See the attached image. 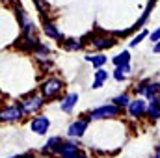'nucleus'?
I'll use <instances>...</instances> for the list:
<instances>
[{
	"mask_svg": "<svg viewBox=\"0 0 160 158\" xmlns=\"http://www.w3.org/2000/svg\"><path fill=\"white\" fill-rule=\"evenodd\" d=\"M134 93L136 97H143L145 101H151L155 97H160V82L151 78H142L136 82L134 86Z\"/></svg>",
	"mask_w": 160,
	"mask_h": 158,
	"instance_id": "nucleus-1",
	"label": "nucleus"
},
{
	"mask_svg": "<svg viewBox=\"0 0 160 158\" xmlns=\"http://www.w3.org/2000/svg\"><path fill=\"white\" fill-rule=\"evenodd\" d=\"M123 116V110L118 108L114 102H108V104H101L93 110L88 112V119L89 121H101V119H116Z\"/></svg>",
	"mask_w": 160,
	"mask_h": 158,
	"instance_id": "nucleus-2",
	"label": "nucleus"
},
{
	"mask_svg": "<svg viewBox=\"0 0 160 158\" xmlns=\"http://www.w3.org/2000/svg\"><path fill=\"white\" fill-rule=\"evenodd\" d=\"M63 80L58 78V77H47L45 80H41L39 84V93L45 97V101H48V99H54V97H58L60 93H62V89H63Z\"/></svg>",
	"mask_w": 160,
	"mask_h": 158,
	"instance_id": "nucleus-3",
	"label": "nucleus"
},
{
	"mask_svg": "<svg viewBox=\"0 0 160 158\" xmlns=\"http://www.w3.org/2000/svg\"><path fill=\"white\" fill-rule=\"evenodd\" d=\"M19 102H21L24 114L28 116V114H38L41 108L45 106L47 101H45V97H43L41 93H28V95H24Z\"/></svg>",
	"mask_w": 160,
	"mask_h": 158,
	"instance_id": "nucleus-4",
	"label": "nucleus"
},
{
	"mask_svg": "<svg viewBox=\"0 0 160 158\" xmlns=\"http://www.w3.org/2000/svg\"><path fill=\"white\" fill-rule=\"evenodd\" d=\"M125 114L130 119H143L147 117V101L143 97H134L128 104V108L125 110Z\"/></svg>",
	"mask_w": 160,
	"mask_h": 158,
	"instance_id": "nucleus-5",
	"label": "nucleus"
},
{
	"mask_svg": "<svg viewBox=\"0 0 160 158\" xmlns=\"http://www.w3.org/2000/svg\"><path fill=\"white\" fill-rule=\"evenodd\" d=\"M118 45V37L114 34H106V32H101V34H95L91 36V47L99 52H104L112 47Z\"/></svg>",
	"mask_w": 160,
	"mask_h": 158,
	"instance_id": "nucleus-6",
	"label": "nucleus"
},
{
	"mask_svg": "<svg viewBox=\"0 0 160 158\" xmlns=\"http://www.w3.org/2000/svg\"><path fill=\"white\" fill-rule=\"evenodd\" d=\"M15 11H17V22L21 26V32L22 34H36V24H34L32 17L19 2H15Z\"/></svg>",
	"mask_w": 160,
	"mask_h": 158,
	"instance_id": "nucleus-7",
	"label": "nucleus"
},
{
	"mask_svg": "<svg viewBox=\"0 0 160 158\" xmlns=\"http://www.w3.org/2000/svg\"><path fill=\"white\" fill-rule=\"evenodd\" d=\"M24 116H26V114H24V110H22L21 102H13V104H9V106L0 108V121H4V123L21 121Z\"/></svg>",
	"mask_w": 160,
	"mask_h": 158,
	"instance_id": "nucleus-8",
	"label": "nucleus"
},
{
	"mask_svg": "<svg viewBox=\"0 0 160 158\" xmlns=\"http://www.w3.org/2000/svg\"><path fill=\"white\" fill-rule=\"evenodd\" d=\"M88 126H89V119L88 117L75 119V121L67 126V138H69V140H80V138L86 134Z\"/></svg>",
	"mask_w": 160,
	"mask_h": 158,
	"instance_id": "nucleus-9",
	"label": "nucleus"
},
{
	"mask_svg": "<svg viewBox=\"0 0 160 158\" xmlns=\"http://www.w3.org/2000/svg\"><path fill=\"white\" fill-rule=\"evenodd\" d=\"M58 156L60 158H88V155L80 151L77 140H65V143H63V147H62Z\"/></svg>",
	"mask_w": 160,
	"mask_h": 158,
	"instance_id": "nucleus-10",
	"label": "nucleus"
},
{
	"mask_svg": "<svg viewBox=\"0 0 160 158\" xmlns=\"http://www.w3.org/2000/svg\"><path fill=\"white\" fill-rule=\"evenodd\" d=\"M28 126H30V130L34 132V134H38V136H45L47 132H48V128H50V119L48 116H36V117H32V121L28 123Z\"/></svg>",
	"mask_w": 160,
	"mask_h": 158,
	"instance_id": "nucleus-11",
	"label": "nucleus"
},
{
	"mask_svg": "<svg viewBox=\"0 0 160 158\" xmlns=\"http://www.w3.org/2000/svg\"><path fill=\"white\" fill-rule=\"evenodd\" d=\"M43 34H45L47 37H50V39L60 41V45L65 41L63 34H62V32H60V28L56 26V22H52L48 17H43Z\"/></svg>",
	"mask_w": 160,
	"mask_h": 158,
	"instance_id": "nucleus-12",
	"label": "nucleus"
},
{
	"mask_svg": "<svg viewBox=\"0 0 160 158\" xmlns=\"http://www.w3.org/2000/svg\"><path fill=\"white\" fill-rule=\"evenodd\" d=\"M63 143H65V140H63L62 136H50V138L47 140V143H45V147H43L41 151H43L45 155H60V151H62Z\"/></svg>",
	"mask_w": 160,
	"mask_h": 158,
	"instance_id": "nucleus-13",
	"label": "nucleus"
},
{
	"mask_svg": "<svg viewBox=\"0 0 160 158\" xmlns=\"http://www.w3.org/2000/svg\"><path fill=\"white\" fill-rule=\"evenodd\" d=\"M78 99H80V95L77 93V91L65 93V95L62 97V101H60V108H62V112H63V114H71V112L75 110V106L78 104Z\"/></svg>",
	"mask_w": 160,
	"mask_h": 158,
	"instance_id": "nucleus-14",
	"label": "nucleus"
},
{
	"mask_svg": "<svg viewBox=\"0 0 160 158\" xmlns=\"http://www.w3.org/2000/svg\"><path fill=\"white\" fill-rule=\"evenodd\" d=\"M84 60H86V62H89L93 69H104V67H106V63H108V56H106L104 52L88 54V56H84Z\"/></svg>",
	"mask_w": 160,
	"mask_h": 158,
	"instance_id": "nucleus-15",
	"label": "nucleus"
},
{
	"mask_svg": "<svg viewBox=\"0 0 160 158\" xmlns=\"http://www.w3.org/2000/svg\"><path fill=\"white\" fill-rule=\"evenodd\" d=\"M147 119L149 121H158L160 119V97L147 101Z\"/></svg>",
	"mask_w": 160,
	"mask_h": 158,
	"instance_id": "nucleus-16",
	"label": "nucleus"
},
{
	"mask_svg": "<svg viewBox=\"0 0 160 158\" xmlns=\"http://www.w3.org/2000/svg\"><path fill=\"white\" fill-rule=\"evenodd\" d=\"M132 99H134V97H130V93H128V91H123V93H118V95L112 99V102H114L118 108H121V110L125 112V110L128 108V104H130V101H132Z\"/></svg>",
	"mask_w": 160,
	"mask_h": 158,
	"instance_id": "nucleus-17",
	"label": "nucleus"
},
{
	"mask_svg": "<svg viewBox=\"0 0 160 158\" xmlns=\"http://www.w3.org/2000/svg\"><path fill=\"white\" fill-rule=\"evenodd\" d=\"M32 54H34V58H36L38 62H41V63H47V62L50 60V54H52V52H50V48H48L45 43H41V45L36 48V50H34V52H32Z\"/></svg>",
	"mask_w": 160,
	"mask_h": 158,
	"instance_id": "nucleus-18",
	"label": "nucleus"
},
{
	"mask_svg": "<svg viewBox=\"0 0 160 158\" xmlns=\"http://www.w3.org/2000/svg\"><path fill=\"white\" fill-rule=\"evenodd\" d=\"M130 60H132V56H130V50H121L119 54H116V56L112 58V63H114L116 67H121V65H127V63H130Z\"/></svg>",
	"mask_w": 160,
	"mask_h": 158,
	"instance_id": "nucleus-19",
	"label": "nucleus"
},
{
	"mask_svg": "<svg viewBox=\"0 0 160 158\" xmlns=\"http://www.w3.org/2000/svg\"><path fill=\"white\" fill-rule=\"evenodd\" d=\"M149 34H151V32H149L147 28H143V30H140L138 34H134V36L130 37V41H128V47H130V48H134V47H138V45H142V41H143V39H147V37H149Z\"/></svg>",
	"mask_w": 160,
	"mask_h": 158,
	"instance_id": "nucleus-20",
	"label": "nucleus"
},
{
	"mask_svg": "<svg viewBox=\"0 0 160 158\" xmlns=\"http://www.w3.org/2000/svg\"><path fill=\"white\" fill-rule=\"evenodd\" d=\"M62 47L65 50H69V52H77V50H82L84 48V43L80 39H65L62 43Z\"/></svg>",
	"mask_w": 160,
	"mask_h": 158,
	"instance_id": "nucleus-21",
	"label": "nucleus"
},
{
	"mask_svg": "<svg viewBox=\"0 0 160 158\" xmlns=\"http://www.w3.org/2000/svg\"><path fill=\"white\" fill-rule=\"evenodd\" d=\"M108 78H110V73H108L106 69H95V71H93V80L106 84V82H108Z\"/></svg>",
	"mask_w": 160,
	"mask_h": 158,
	"instance_id": "nucleus-22",
	"label": "nucleus"
},
{
	"mask_svg": "<svg viewBox=\"0 0 160 158\" xmlns=\"http://www.w3.org/2000/svg\"><path fill=\"white\" fill-rule=\"evenodd\" d=\"M112 77H114V80H116V82H125V80H127V75L121 71L119 67H116V69L112 71Z\"/></svg>",
	"mask_w": 160,
	"mask_h": 158,
	"instance_id": "nucleus-23",
	"label": "nucleus"
},
{
	"mask_svg": "<svg viewBox=\"0 0 160 158\" xmlns=\"http://www.w3.org/2000/svg\"><path fill=\"white\" fill-rule=\"evenodd\" d=\"M147 39L151 41L153 45H155V43H158V41H160V26H157L155 30H151V34H149V37H147Z\"/></svg>",
	"mask_w": 160,
	"mask_h": 158,
	"instance_id": "nucleus-24",
	"label": "nucleus"
},
{
	"mask_svg": "<svg viewBox=\"0 0 160 158\" xmlns=\"http://www.w3.org/2000/svg\"><path fill=\"white\" fill-rule=\"evenodd\" d=\"M102 86H104L102 82H97V80H93V82H91V89H101Z\"/></svg>",
	"mask_w": 160,
	"mask_h": 158,
	"instance_id": "nucleus-25",
	"label": "nucleus"
},
{
	"mask_svg": "<svg viewBox=\"0 0 160 158\" xmlns=\"http://www.w3.org/2000/svg\"><path fill=\"white\" fill-rule=\"evenodd\" d=\"M9 158H34V153H24V155H15V156Z\"/></svg>",
	"mask_w": 160,
	"mask_h": 158,
	"instance_id": "nucleus-26",
	"label": "nucleus"
},
{
	"mask_svg": "<svg viewBox=\"0 0 160 158\" xmlns=\"http://www.w3.org/2000/svg\"><path fill=\"white\" fill-rule=\"evenodd\" d=\"M151 50H153V54H160V41L153 45V48H151Z\"/></svg>",
	"mask_w": 160,
	"mask_h": 158,
	"instance_id": "nucleus-27",
	"label": "nucleus"
},
{
	"mask_svg": "<svg viewBox=\"0 0 160 158\" xmlns=\"http://www.w3.org/2000/svg\"><path fill=\"white\" fill-rule=\"evenodd\" d=\"M153 158H160V143L155 147V155H153Z\"/></svg>",
	"mask_w": 160,
	"mask_h": 158,
	"instance_id": "nucleus-28",
	"label": "nucleus"
}]
</instances>
